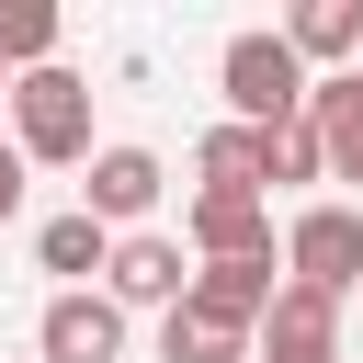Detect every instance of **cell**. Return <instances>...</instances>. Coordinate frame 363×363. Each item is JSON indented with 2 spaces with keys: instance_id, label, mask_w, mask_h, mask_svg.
Listing matches in <instances>:
<instances>
[{
  "instance_id": "cell-14",
  "label": "cell",
  "mask_w": 363,
  "mask_h": 363,
  "mask_svg": "<svg viewBox=\"0 0 363 363\" xmlns=\"http://www.w3.org/2000/svg\"><path fill=\"white\" fill-rule=\"evenodd\" d=\"M0 68H57V11L45 0H0Z\"/></svg>"
},
{
  "instance_id": "cell-3",
  "label": "cell",
  "mask_w": 363,
  "mask_h": 363,
  "mask_svg": "<svg viewBox=\"0 0 363 363\" xmlns=\"http://www.w3.org/2000/svg\"><path fill=\"white\" fill-rule=\"evenodd\" d=\"M284 272L306 284V295H363V204H306L295 227H284Z\"/></svg>"
},
{
  "instance_id": "cell-17",
  "label": "cell",
  "mask_w": 363,
  "mask_h": 363,
  "mask_svg": "<svg viewBox=\"0 0 363 363\" xmlns=\"http://www.w3.org/2000/svg\"><path fill=\"white\" fill-rule=\"evenodd\" d=\"M23 170H34V159H23V147H0V227L23 216Z\"/></svg>"
},
{
  "instance_id": "cell-11",
  "label": "cell",
  "mask_w": 363,
  "mask_h": 363,
  "mask_svg": "<svg viewBox=\"0 0 363 363\" xmlns=\"http://www.w3.org/2000/svg\"><path fill=\"white\" fill-rule=\"evenodd\" d=\"M193 170H204V193H272V136L261 125H216L193 147Z\"/></svg>"
},
{
  "instance_id": "cell-10",
  "label": "cell",
  "mask_w": 363,
  "mask_h": 363,
  "mask_svg": "<svg viewBox=\"0 0 363 363\" xmlns=\"http://www.w3.org/2000/svg\"><path fill=\"white\" fill-rule=\"evenodd\" d=\"M306 125H318V147H329V182H363V68L318 79V91H306Z\"/></svg>"
},
{
  "instance_id": "cell-9",
  "label": "cell",
  "mask_w": 363,
  "mask_h": 363,
  "mask_svg": "<svg viewBox=\"0 0 363 363\" xmlns=\"http://www.w3.org/2000/svg\"><path fill=\"white\" fill-rule=\"evenodd\" d=\"M261 363H340V295L284 284L272 318H261Z\"/></svg>"
},
{
  "instance_id": "cell-16",
  "label": "cell",
  "mask_w": 363,
  "mask_h": 363,
  "mask_svg": "<svg viewBox=\"0 0 363 363\" xmlns=\"http://www.w3.org/2000/svg\"><path fill=\"white\" fill-rule=\"evenodd\" d=\"M272 182H329V147H318V125H272Z\"/></svg>"
},
{
  "instance_id": "cell-7",
  "label": "cell",
  "mask_w": 363,
  "mask_h": 363,
  "mask_svg": "<svg viewBox=\"0 0 363 363\" xmlns=\"http://www.w3.org/2000/svg\"><path fill=\"white\" fill-rule=\"evenodd\" d=\"M272 272H284V261H193V295H182V306L216 318V329H238V340H261V318H272V295H284Z\"/></svg>"
},
{
  "instance_id": "cell-6",
  "label": "cell",
  "mask_w": 363,
  "mask_h": 363,
  "mask_svg": "<svg viewBox=\"0 0 363 363\" xmlns=\"http://www.w3.org/2000/svg\"><path fill=\"white\" fill-rule=\"evenodd\" d=\"M34 363H125V306L113 295H45Z\"/></svg>"
},
{
  "instance_id": "cell-8",
  "label": "cell",
  "mask_w": 363,
  "mask_h": 363,
  "mask_svg": "<svg viewBox=\"0 0 363 363\" xmlns=\"http://www.w3.org/2000/svg\"><path fill=\"white\" fill-rule=\"evenodd\" d=\"M159 182H170V170H159L147 147H91V182H79V216H102L113 238H136V216L159 204Z\"/></svg>"
},
{
  "instance_id": "cell-4",
  "label": "cell",
  "mask_w": 363,
  "mask_h": 363,
  "mask_svg": "<svg viewBox=\"0 0 363 363\" xmlns=\"http://www.w3.org/2000/svg\"><path fill=\"white\" fill-rule=\"evenodd\" d=\"M102 295H113V306H159V318H170V306L193 295V250H182V238H159V227H136V238H113Z\"/></svg>"
},
{
  "instance_id": "cell-19",
  "label": "cell",
  "mask_w": 363,
  "mask_h": 363,
  "mask_svg": "<svg viewBox=\"0 0 363 363\" xmlns=\"http://www.w3.org/2000/svg\"><path fill=\"white\" fill-rule=\"evenodd\" d=\"M352 306H363V295H352Z\"/></svg>"
},
{
  "instance_id": "cell-1",
  "label": "cell",
  "mask_w": 363,
  "mask_h": 363,
  "mask_svg": "<svg viewBox=\"0 0 363 363\" xmlns=\"http://www.w3.org/2000/svg\"><path fill=\"white\" fill-rule=\"evenodd\" d=\"M216 79H227V125H261V136H272V125H306V91H318L306 57L284 45V23H272V34H227Z\"/></svg>"
},
{
  "instance_id": "cell-13",
  "label": "cell",
  "mask_w": 363,
  "mask_h": 363,
  "mask_svg": "<svg viewBox=\"0 0 363 363\" xmlns=\"http://www.w3.org/2000/svg\"><path fill=\"white\" fill-rule=\"evenodd\" d=\"M284 45L295 57H363V0H295L284 11Z\"/></svg>"
},
{
  "instance_id": "cell-2",
  "label": "cell",
  "mask_w": 363,
  "mask_h": 363,
  "mask_svg": "<svg viewBox=\"0 0 363 363\" xmlns=\"http://www.w3.org/2000/svg\"><path fill=\"white\" fill-rule=\"evenodd\" d=\"M11 147L45 170H91V79L79 68H23L11 79Z\"/></svg>"
},
{
  "instance_id": "cell-15",
  "label": "cell",
  "mask_w": 363,
  "mask_h": 363,
  "mask_svg": "<svg viewBox=\"0 0 363 363\" xmlns=\"http://www.w3.org/2000/svg\"><path fill=\"white\" fill-rule=\"evenodd\" d=\"M159 363H250V340L216 329V318H193V306H170L159 318Z\"/></svg>"
},
{
  "instance_id": "cell-5",
  "label": "cell",
  "mask_w": 363,
  "mask_h": 363,
  "mask_svg": "<svg viewBox=\"0 0 363 363\" xmlns=\"http://www.w3.org/2000/svg\"><path fill=\"white\" fill-rule=\"evenodd\" d=\"M182 250L193 261H272V204L261 193H193L182 204Z\"/></svg>"
},
{
  "instance_id": "cell-12",
  "label": "cell",
  "mask_w": 363,
  "mask_h": 363,
  "mask_svg": "<svg viewBox=\"0 0 363 363\" xmlns=\"http://www.w3.org/2000/svg\"><path fill=\"white\" fill-rule=\"evenodd\" d=\"M34 261H45V272H68V295H91V272L113 261V227L68 204V216H45V227H34Z\"/></svg>"
},
{
  "instance_id": "cell-18",
  "label": "cell",
  "mask_w": 363,
  "mask_h": 363,
  "mask_svg": "<svg viewBox=\"0 0 363 363\" xmlns=\"http://www.w3.org/2000/svg\"><path fill=\"white\" fill-rule=\"evenodd\" d=\"M0 102H11V68H0Z\"/></svg>"
}]
</instances>
